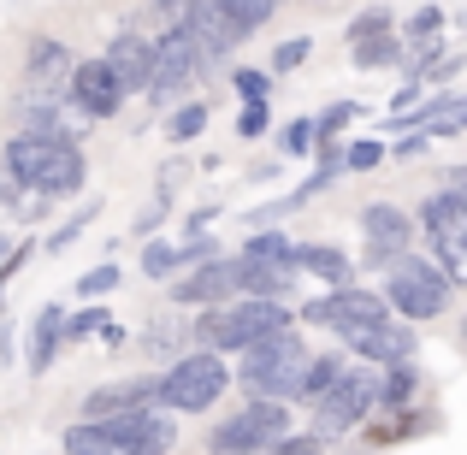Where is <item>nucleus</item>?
Wrapping results in <instances>:
<instances>
[{
  "label": "nucleus",
  "mask_w": 467,
  "mask_h": 455,
  "mask_svg": "<svg viewBox=\"0 0 467 455\" xmlns=\"http://www.w3.org/2000/svg\"><path fill=\"white\" fill-rule=\"evenodd\" d=\"M59 319H66L59 307H42V314H36V326H30V373H36V378L54 367L59 343H66V337H59Z\"/></svg>",
  "instance_id": "21"
},
{
  "label": "nucleus",
  "mask_w": 467,
  "mask_h": 455,
  "mask_svg": "<svg viewBox=\"0 0 467 455\" xmlns=\"http://www.w3.org/2000/svg\"><path fill=\"white\" fill-rule=\"evenodd\" d=\"M302 59H308V36H296V42H278V54H273V71L285 78V71H296Z\"/></svg>",
  "instance_id": "36"
},
{
  "label": "nucleus",
  "mask_w": 467,
  "mask_h": 455,
  "mask_svg": "<svg viewBox=\"0 0 467 455\" xmlns=\"http://www.w3.org/2000/svg\"><path fill=\"white\" fill-rule=\"evenodd\" d=\"M397 59H402V47H397V36H390V30L355 36V66H361V71H385V66H397Z\"/></svg>",
  "instance_id": "26"
},
{
  "label": "nucleus",
  "mask_w": 467,
  "mask_h": 455,
  "mask_svg": "<svg viewBox=\"0 0 467 455\" xmlns=\"http://www.w3.org/2000/svg\"><path fill=\"white\" fill-rule=\"evenodd\" d=\"M6 178L36 195H71L83 183V149L71 137H30L24 130L6 149Z\"/></svg>",
  "instance_id": "2"
},
{
  "label": "nucleus",
  "mask_w": 467,
  "mask_h": 455,
  "mask_svg": "<svg viewBox=\"0 0 467 455\" xmlns=\"http://www.w3.org/2000/svg\"><path fill=\"white\" fill-rule=\"evenodd\" d=\"M195 71H202V54H195L190 30H183V24H166V36L154 42V71H149L154 101H178L195 83Z\"/></svg>",
  "instance_id": "11"
},
{
  "label": "nucleus",
  "mask_w": 467,
  "mask_h": 455,
  "mask_svg": "<svg viewBox=\"0 0 467 455\" xmlns=\"http://www.w3.org/2000/svg\"><path fill=\"white\" fill-rule=\"evenodd\" d=\"M266 119H273V113H266V101H249V107H243V119H237V130H243V137H261Z\"/></svg>",
  "instance_id": "42"
},
{
  "label": "nucleus",
  "mask_w": 467,
  "mask_h": 455,
  "mask_svg": "<svg viewBox=\"0 0 467 455\" xmlns=\"http://www.w3.org/2000/svg\"><path fill=\"white\" fill-rule=\"evenodd\" d=\"M225 385L231 378H225V361H219V355H183V361L154 385V402H166L171 414H202V408L219 402Z\"/></svg>",
  "instance_id": "7"
},
{
  "label": "nucleus",
  "mask_w": 467,
  "mask_h": 455,
  "mask_svg": "<svg viewBox=\"0 0 467 455\" xmlns=\"http://www.w3.org/2000/svg\"><path fill=\"white\" fill-rule=\"evenodd\" d=\"M337 373H343L337 355H319V361L308 355V367H302V385H296V402H319V397L331 390V378H337Z\"/></svg>",
  "instance_id": "27"
},
{
  "label": "nucleus",
  "mask_w": 467,
  "mask_h": 455,
  "mask_svg": "<svg viewBox=\"0 0 467 455\" xmlns=\"http://www.w3.org/2000/svg\"><path fill=\"white\" fill-rule=\"evenodd\" d=\"M66 83H71V101H78L89 119H113L119 107H125V89H119V78H113L107 59H78Z\"/></svg>",
  "instance_id": "14"
},
{
  "label": "nucleus",
  "mask_w": 467,
  "mask_h": 455,
  "mask_svg": "<svg viewBox=\"0 0 467 455\" xmlns=\"http://www.w3.org/2000/svg\"><path fill=\"white\" fill-rule=\"evenodd\" d=\"M355 113H361V101H337V107H331L326 119H314V142H319V137H337V130L349 125Z\"/></svg>",
  "instance_id": "33"
},
{
  "label": "nucleus",
  "mask_w": 467,
  "mask_h": 455,
  "mask_svg": "<svg viewBox=\"0 0 467 455\" xmlns=\"http://www.w3.org/2000/svg\"><path fill=\"white\" fill-rule=\"evenodd\" d=\"M178 24L190 30V42H195V54H202V59H225L237 42H249V30H243L219 0H183V18Z\"/></svg>",
  "instance_id": "12"
},
{
  "label": "nucleus",
  "mask_w": 467,
  "mask_h": 455,
  "mask_svg": "<svg viewBox=\"0 0 467 455\" xmlns=\"http://www.w3.org/2000/svg\"><path fill=\"white\" fill-rule=\"evenodd\" d=\"M379 160H385V142H379V137H361L355 149H343V166H349V171H373Z\"/></svg>",
  "instance_id": "31"
},
{
  "label": "nucleus",
  "mask_w": 467,
  "mask_h": 455,
  "mask_svg": "<svg viewBox=\"0 0 467 455\" xmlns=\"http://www.w3.org/2000/svg\"><path fill=\"white\" fill-rule=\"evenodd\" d=\"M154 12H160L166 24H178V18H183V0H154Z\"/></svg>",
  "instance_id": "47"
},
{
  "label": "nucleus",
  "mask_w": 467,
  "mask_h": 455,
  "mask_svg": "<svg viewBox=\"0 0 467 455\" xmlns=\"http://www.w3.org/2000/svg\"><path fill=\"white\" fill-rule=\"evenodd\" d=\"M178 266H183L178 243H154V249L142 254V273H149V278H171V273H178Z\"/></svg>",
  "instance_id": "29"
},
{
  "label": "nucleus",
  "mask_w": 467,
  "mask_h": 455,
  "mask_svg": "<svg viewBox=\"0 0 467 455\" xmlns=\"http://www.w3.org/2000/svg\"><path fill=\"white\" fill-rule=\"evenodd\" d=\"M266 455H319V438L308 432V438H296V432H285V438H278V444L273 450H266Z\"/></svg>",
  "instance_id": "40"
},
{
  "label": "nucleus",
  "mask_w": 467,
  "mask_h": 455,
  "mask_svg": "<svg viewBox=\"0 0 467 455\" xmlns=\"http://www.w3.org/2000/svg\"><path fill=\"white\" fill-rule=\"evenodd\" d=\"M414 390H420L414 367H409V361H397V367H390V373L373 385V402H385V408H409V402H414Z\"/></svg>",
  "instance_id": "25"
},
{
  "label": "nucleus",
  "mask_w": 467,
  "mask_h": 455,
  "mask_svg": "<svg viewBox=\"0 0 467 455\" xmlns=\"http://www.w3.org/2000/svg\"><path fill=\"white\" fill-rule=\"evenodd\" d=\"M308 149H314V125H308V119L285 125V154H308Z\"/></svg>",
  "instance_id": "41"
},
{
  "label": "nucleus",
  "mask_w": 467,
  "mask_h": 455,
  "mask_svg": "<svg viewBox=\"0 0 467 455\" xmlns=\"http://www.w3.org/2000/svg\"><path fill=\"white\" fill-rule=\"evenodd\" d=\"M462 125H467V107L456 101V95H438L432 107H420V130L426 137H462Z\"/></svg>",
  "instance_id": "24"
},
{
  "label": "nucleus",
  "mask_w": 467,
  "mask_h": 455,
  "mask_svg": "<svg viewBox=\"0 0 467 455\" xmlns=\"http://www.w3.org/2000/svg\"><path fill=\"white\" fill-rule=\"evenodd\" d=\"M101 326H107V314L89 307V314H78V319H59V337H89V331H101Z\"/></svg>",
  "instance_id": "38"
},
{
  "label": "nucleus",
  "mask_w": 467,
  "mask_h": 455,
  "mask_svg": "<svg viewBox=\"0 0 467 455\" xmlns=\"http://www.w3.org/2000/svg\"><path fill=\"white\" fill-rule=\"evenodd\" d=\"M302 367H308V349H302V337L285 326V331H273V337H254L249 349H243L237 378H243V390H254V397L285 402V397H296Z\"/></svg>",
  "instance_id": "3"
},
{
  "label": "nucleus",
  "mask_w": 467,
  "mask_h": 455,
  "mask_svg": "<svg viewBox=\"0 0 467 455\" xmlns=\"http://www.w3.org/2000/svg\"><path fill=\"white\" fill-rule=\"evenodd\" d=\"M231 83H237L243 101H266V89H273V78H266V71H231Z\"/></svg>",
  "instance_id": "35"
},
{
  "label": "nucleus",
  "mask_w": 467,
  "mask_h": 455,
  "mask_svg": "<svg viewBox=\"0 0 467 455\" xmlns=\"http://www.w3.org/2000/svg\"><path fill=\"white\" fill-rule=\"evenodd\" d=\"M95 213H101V202H89V207H83L78 219H71V225H59L54 237H47V254H59V249H66V243H78L83 231H89V219H95Z\"/></svg>",
  "instance_id": "32"
},
{
  "label": "nucleus",
  "mask_w": 467,
  "mask_h": 455,
  "mask_svg": "<svg viewBox=\"0 0 467 455\" xmlns=\"http://www.w3.org/2000/svg\"><path fill=\"white\" fill-rule=\"evenodd\" d=\"M438 30H444V12H438V6H420V12L409 18V42H420V36H438Z\"/></svg>",
  "instance_id": "39"
},
{
  "label": "nucleus",
  "mask_w": 467,
  "mask_h": 455,
  "mask_svg": "<svg viewBox=\"0 0 467 455\" xmlns=\"http://www.w3.org/2000/svg\"><path fill=\"white\" fill-rule=\"evenodd\" d=\"M285 432H290V408H285V402H273V397H254V402H243V408L213 432V450L266 455Z\"/></svg>",
  "instance_id": "8"
},
{
  "label": "nucleus",
  "mask_w": 467,
  "mask_h": 455,
  "mask_svg": "<svg viewBox=\"0 0 467 455\" xmlns=\"http://www.w3.org/2000/svg\"><path fill=\"white\" fill-rule=\"evenodd\" d=\"M166 213H171V202H166V195H154V207H149V213L137 219V237H149V231H154V225H160Z\"/></svg>",
  "instance_id": "43"
},
{
  "label": "nucleus",
  "mask_w": 467,
  "mask_h": 455,
  "mask_svg": "<svg viewBox=\"0 0 467 455\" xmlns=\"http://www.w3.org/2000/svg\"><path fill=\"white\" fill-rule=\"evenodd\" d=\"M171 450V414L130 408V414H101L78 420L66 432V455H166Z\"/></svg>",
  "instance_id": "1"
},
{
  "label": "nucleus",
  "mask_w": 467,
  "mask_h": 455,
  "mask_svg": "<svg viewBox=\"0 0 467 455\" xmlns=\"http://www.w3.org/2000/svg\"><path fill=\"white\" fill-rule=\"evenodd\" d=\"M361 231H367V266H390L402 249H409V213H397V207H367L361 213Z\"/></svg>",
  "instance_id": "15"
},
{
  "label": "nucleus",
  "mask_w": 467,
  "mask_h": 455,
  "mask_svg": "<svg viewBox=\"0 0 467 455\" xmlns=\"http://www.w3.org/2000/svg\"><path fill=\"white\" fill-rule=\"evenodd\" d=\"M219 6H225L231 18H237L243 30L254 36V30H261V24H266V18H273V12H278V0H219Z\"/></svg>",
  "instance_id": "28"
},
{
  "label": "nucleus",
  "mask_w": 467,
  "mask_h": 455,
  "mask_svg": "<svg viewBox=\"0 0 467 455\" xmlns=\"http://www.w3.org/2000/svg\"><path fill=\"white\" fill-rule=\"evenodd\" d=\"M178 302H225V296H237V261H195V273H183L178 278V290H171Z\"/></svg>",
  "instance_id": "17"
},
{
  "label": "nucleus",
  "mask_w": 467,
  "mask_h": 455,
  "mask_svg": "<svg viewBox=\"0 0 467 455\" xmlns=\"http://www.w3.org/2000/svg\"><path fill=\"white\" fill-rule=\"evenodd\" d=\"M390 307L385 296H373V290H331V296H319L302 307V319L308 326H331V331H355V326H373V319H385Z\"/></svg>",
  "instance_id": "13"
},
{
  "label": "nucleus",
  "mask_w": 467,
  "mask_h": 455,
  "mask_svg": "<svg viewBox=\"0 0 467 455\" xmlns=\"http://www.w3.org/2000/svg\"><path fill=\"white\" fill-rule=\"evenodd\" d=\"M107 66H113V78H119V89H149V71H154V42L149 36H137V30H125L113 47H107Z\"/></svg>",
  "instance_id": "18"
},
{
  "label": "nucleus",
  "mask_w": 467,
  "mask_h": 455,
  "mask_svg": "<svg viewBox=\"0 0 467 455\" xmlns=\"http://www.w3.org/2000/svg\"><path fill=\"white\" fill-rule=\"evenodd\" d=\"M285 326H290V314L278 296H243L231 307H207L195 319V337L207 343V355H219V349H249L254 337H273Z\"/></svg>",
  "instance_id": "4"
},
{
  "label": "nucleus",
  "mask_w": 467,
  "mask_h": 455,
  "mask_svg": "<svg viewBox=\"0 0 467 455\" xmlns=\"http://www.w3.org/2000/svg\"><path fill=\"white\" fill-rule=\"evenodd\" d=\"M24 130H30V137H71L78 142V130L66 125V113H59L54 95H30V101H24Z\"/></svg>",
  "instance_id": "22"
},
{
  "label": "nucleus",
  "mask_w": 467,
  "mask_h": 455,
  "mask_svg": "<svg viewBox=\"0 0 467 455\" xmlns=\"http://www.w3.org/2000/svg\"><path fill=\"white\" fill-rule=\"evenodd\" d=\"M343 337H349V349L361 355V361H385V367H397V361H409V355H414L409 326H390V314H385V319H373V326L343 331Z\"/></svg>",
  "instance_id": "16"
},
{
  "label": "nucleus",
  "mask_w": 467,
  "mask_h": 455,
  "mask_svg": "<svg viewBox=\"0 0 467 455\" xmlns=\"http://www.w3.org/2000/svg\"><path fill=\"white\" fill-rule=\"evenodd\" d=\"M450 290H456V284H450L432 261H420V254H397V261H390V284L379 290V296H385V307L402 314V319H438L450 307Z\"/></svg>",
  "instance_id": "5"
},
{
  "label": "nucleus",
  "mask_w": 467,
  "mask_h": 455,
  "mask_svg": "<svg viewBox=\"0 0 467 455\" xmlns=\"http://www.w3.org/2000/svg\"><path fill=\"white\" fill-rule=\"evenodd\" d=\"M171 343H178V326H171V319H160V326L149 331V349H154V355H166Z\"/></svg>",
  "instance_id": "44"
},
{
  "label": "nucleus",
  "mask_w": 467,
  "mask_h": 455,
  "mask_svg": "<svg viewBox=\"0 0 467 455\" xmlns=\"http://www.w3.org/2000/svg\"><path fill=\"white\" fill-rule=\"evenodd\" d=\"M373 373H337L331 378V390L314 402V438L326 444V438H343L355 420H361L367 408H373Z\"/></svg>",
  "instance_id": "10"
},
{
  "label": "nucleus",
  "mask_w": 467,
  "mask_h": 455,
  "mask_svg": "<svg viewBox=\"0 0 467 455\" xmlns=\"http://www.w3.org/2000/svg\"><path fill=\"white\" fill-rule=\"evenodd\" d=\"M296 273H319L331 284H343L349 278V254H337L331 243H296Z\"/></svg>",
  "instance_id": "23"
},
{
  "label": "nucleus",
  "mask_w": 467,
  "mask_h": 455,
  "mask_svg": "<svg viewBox=\"0 0 467 455\" xmlns=\"http://www.w3.org/2000/svg\"><path fill=\"white\" fill-rule=\"evenodd\" d=\"M149 402H154V378H125V385L89 390L83 420H101V414H130V408H149Z\"/></svg>",
  "instance_id": "19"
},
{
  "label": "nucleus",
  "mask_w": 467,
  "mask_h": 455,
  "mask_svg": "<svg viewBox=\"0 0 467 455\" xmlns=\"http://www.w3.org/2000/svg\"><path fill=\"white\" fill-rule=\"evenodd\" d=\"M202 125H207V107H178V113L166 119L171 142H190V137H202Z\"/></svg>",
  "instance_id": "30"
},
{
  "label": "nucleus",
  "mask_w": 467,
  "mask_h": 455,
  "mask_svg": "<svg viewBox=\"0 0 467 455\" xmlns=\"http://www.w3.org/2000/svg\"><path fill=\"white\" fill-rule=\"evenodd\" d=\"M6 249H12V243H6V231H0V254H6Z\"/></svg>",
  "instance_id": "48"
},
{
  "label": "nucleus",
  "mask_w": 467,
  "mask_h": 455,
  "mask_svg": "<svg viewBox=\"0 0 467 455\" xmlns=\"http://www.w3.org/2000/svg\"><path fill=\"white\" fill-rule=\"evenodd\" d=\"M426 142H432L426 130H420V137H402V142H397V160H420V154H426Z\"/></svg>",
  "instance_id": "45"
},
{
  "label": "nucleus",
  "mask_w": 467,
  "mask_h": 455,
  "mask_svg": "<svg viewBox=\"0 0 467 455\" xmlns=\"http://www.w3.org/2000/svg\"><path fill=\"white\" fill-rule=\"evenodd\" d=\"M379 30H390V6H367L361 18L349 24V42H355V36H379Z\"/></svg>",
  "instance_id": "37"
},
{
  "label": "nucleus",
  "mask_w": 467,
  "mask_h": 455,
  "mask_svg": "<svg viewBox=\"0 0 467 455\" xmlns=\"http://www.w3.org/2000/svg\"><path fill=\"white\" fill-rule=\"evenodd\" d=\"M290 290H296V243L261 231L237 254V296H290Z\"/></svg>",
  "instance_id": "6"
},
{
  "label": "nucleus",
  "mask_w": 467,
  "mask_h": 455,
  "mask_svg": "<svg viewBox=\"0 0 467 455\" xmlns=\"http://www.w3.org/2000/svg\"><path fill=\"white\" fill-rule=\"evenodd\" d=\"M66 78H71V47H66V42H54V36L30 42V89L54 95Z\"/></svg>",
  "instance_id": "20"
},
{
  "label": "nucleus",
  "mask_w": 467,
  "mask_h": 455,
  "mask_svg": "<svg viewBox=\"0 0 467 455\" xmlns=\"http://www.w3.org/2000/svg\"><path fill=\"white\" fill-rule=\"evenodd\" d=\"M420 225H426V237H432V249H438V273L456 284L462 266H467V202H462L456 183L420 207Z\"/></svg>",
  "instance_id": "9"
},
{
  "label": "nucleus",
  "mask_w": 467,
  "mask_h": 455,
  "mask_svg": "<svg viewBox=\"0 0 467 455\" xmlns=\"http://www.w3.org/2000/svg\"><path fill=\"white\" fill-rule=\"evenodd\" d=\"M414 101H420V83H409V89L390 101V113H414Z\"/></svg>",
  "instance_id": "46"
},
{
  "label": "nucleus",
  "mask_w": 467,
  "mask_h": 455,
  "mask_svg": "<svg viewBox=\"0 0 467 455\" xmlns=\"http://www.w3.org/2000/svg\"><path fill=\"white\" fill-rule=\"evenodd\" d=\"M107 290H119V266H95L78 278V296H107Z\"/></svg>",
  "instance_id": "34"
}]
</instances>
